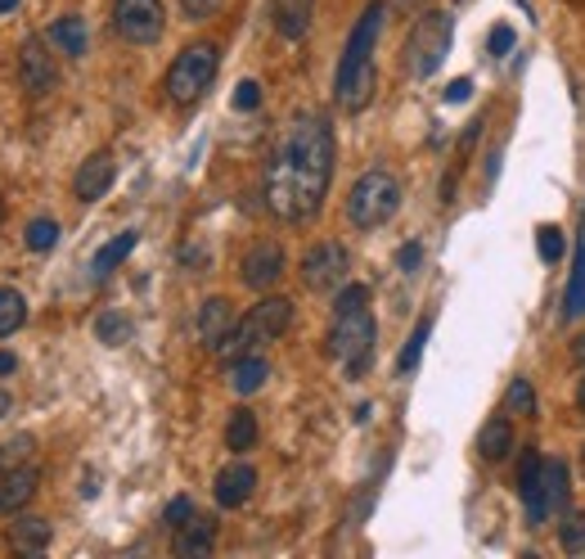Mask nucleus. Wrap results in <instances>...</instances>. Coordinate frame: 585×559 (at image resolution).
I'll use <instances>...</instances> for the list:
<instances>
[{
    "label": "nucleus",
    "mask_w": 585,
    "mask_h": 559,
    "mask_svg": "<svg viewBox=\"0 0 585 559\" xmlns=\"http://www.w3.org/2000/svg\"><path fill=\"white\" fill-rule=\"evenodd\" d=\"M333 158H338V145H333V127L329 118L320 113H298L279 145L266 163V208L271 217L298 226V221H311L320 208H324V195H329V180H333Z\"/></svg>",
    "instance_id": "obj_1"
},
{
    "label": "nucleus",
    "mask_w": 585,
    "mask_h": 559,
    "mask_svg": "<svg viewBox=\"0 0 585 559\" xmlns=\"http://www.w3.org/2000/svg\"><path fill=\"white\" fill-rule=\"evenodd\" d=\"M383 14L387 6L383 0H369L361 10L352 36H347V51L338 59V73H333V96L347 113H361L369 100H374V86H378V73H374V41L383 32Z\"/></svg>",
    "instance_id": "obj_2"
},
{
    "label": "nucleus",
    "mask_w": 585,
    "mask_h": 559,
    "mask_svg": "<svg viewBox=\"0 0 585 559\" xmlns=\"http://www.w3.org/2000/svg\"><path fill=\"white\" fill-rule=\"evenodd\" d=\"M217 68H221V51H217L212 41H194V45H185V51L172 59L167 81H163L167 100H172L176 109L199 105V100L208 96V86L217 81Z\"/></svg>",
    "instance_id": "obj_3"
},
{
    "label": "nucleus",
    "mask_w": 585,
    "mask_h": 559,
    "mask_svg": "<svg viewBox=\"0 0 585 559\" xmlns=\"http://www.w3.org/2000/svg\"><path fill=\"white\" fill-rule=\"evenodd\" d=\"M288 325H292V303L279 298V294H271V298H262L257 307H249V316H243L234 330H230V339L217 348V357H221V361L249 357V352H257L262 343H275V339L288 330Z\"/></svg>",
    "instance_id": "obj_4"
},
{
    "label": "nucleus",
    "mask_w": 585,
    "mask_h": 559,
    "mask_svg": "<svg viewBox=\"0 0 585 559\" xmlns=\"http://www.w3.org/2000/svg\"><path fill=\"white\" fill-rule=\"evenodd\" d=\"M451 36H455V19L451 14H442V10H423L419 19H415V28H410V36H406V51H401V68L410 73V77H432L437 68L446 64V55H451Z\"/></svg>",
    "instance_id": "obj_5"
},
{
    "label": "nucleus",
    "mask_w": 585,
    "mask_h": 559,
    "mask_svg": "<svg viewBox=\"0 0 585 559\" xmlns=\"http://www.w3.org/2000/svg\"><path fill=\"white\" fill-rule=\"evenodd\" d=\"M401 212V180L383 167H369L347 195V217L356 230H378Z\"/></svg>",
    "instance_id": "obj_6"
},
{
    "label": "nucleus",
    "mask_w": 585,
    "mask_h": 559,
    "mask_svg": "<svg viewBox=\"0 0 585 559\" xmlns=\"http://www.w3.org/2000/svg\"><path fill=\"white\" fill-rule=\"evenodd\" d=\"M374 339H378V325L369 307H347V311H333L329 325V357L347 365V375H361L374 357Z\"/></svg>",
    "instance_id": "obj_7"
},
{
    "label": "nucleus",
    "mask_w": 585,
    "mask_h": 559,
    "mask_svg": "<svg viewBox=\"0 0 585 559\" xmlns=\"http://www.w3.org/2000/svg\"><path fill=\"white\" fill-rule=\"evenodd\" d=\"M167 28L163 0H113V32L131 45H154Z\"/></svg>",
    "instance_id": "obj_8"
},
{
    "label": "nucleus",
    "mask_w": 585,
    "mask_h": 559,
    "mask_svg": "<svg viewBox=\"0 0 585 559\" xmlns=\"http://www.w3.org/2000/svg\"><path fill=\"white\" fill-rule=\"evenodd\" d=\"M347 266H352L347 249L333 244V240H324V244L307 249V257H302V285H307L311 294H333V289L347 285Z\"/></svg>",
    "instance_id": "obj_9"
},
{
    "label": "nucleus",
    "mask_w": 585,
    "mask_h": 559,
    "mask_svg": "<svg viewBox=\"0 0 585 559\" xmlns=\"http://www.w3.org/2000/svg\"><path fill=\"white\" fill-rule=\"evenodd\" d=\"M19 81H23V90H27L32 100L51 96L55 81H59V68L51 59V45H45L41 36H23V45H19Z\"/></svg>",
    "instance_id": "obj_10"
},
{
    "label": "nucleus",
    "mask_w": 585,
    "mask_h": 559,
    "mask_svg": "<svg viewBox=\"0 0 585 559\" xmlns=\"http://www.w3.org/2000/svg\"><path fill=\"white\" fill-rule=\"evenodd\" d=\"M279 275H284V249L275 240H257L249 253H243V262H239V280L249 289H257V294L275 289Z\"/></svg>",
    "instance_id": "obj_11"
},
{
    "label": "nucleus",
    "mask_w": 585,
    "mask_h": 559,
    "mask_svg": "<svg viewBox=\"0 0 585 559\" xmlns=\"http://www.w3.org/2000/svg\"><path fill=\"white\" fill-rule=\"evenodd\" d=\"M518 496H522V509H527V524L541 528L550 519V505H545V456L527 451L522 470H518Z\"/></svg>",
    "instance_id": "obj_12"
},
{
    "label": "nucleus",
    "mask_w": 585,
    "mask_h": 559,
    "mask_svg": "<svg viewBox=\"0 0 585 559\" xmlns=\"http://www.w3.org/2000/svg\"><path fill=\"white\" fill-rule=\"evenodd\" d=\"M113 180H118V163H113V154H90L81 167H77V176H73V195L81 199V204H95V199H104L109 190H113Z\"/></svg>",
    "instance_id": "obj_13"
},
{
    "label": "nucleus",
    "mask_w": 585,
    "mask_h": 559,
    "mask_svg": "<svg viewBox=\"0 0 585 559\" xmlns=\"http://www.w3.org/2000/svg\"><path fill=\"white\" fill-rule=\"evenodd\" d=\"M212 487H217V505H221V509H239L243 501L253 496V487H257V470H253L249 460H230L225 470L217 474Z\"/></svg>",
    "instance_id": "obj_14"
},
{
    "label": "nucleus",
    "mask_w": 585,
    "mask_h": 559,
    "mask_svg": "<svg viewBox=\"0 0 585 559\" xmlns=\"http://www.w3.org/2000/svg\"><path fill=\"white\" fill-rule=\"evenodd\" d=\"M234 325H239V316H234L230 298H208V303L199 307V343H203L208 352H217V348L230 339Z\"/></svg>",
    "instance_id": "obj_15"
},
{
    "label": "nucleus",
    "mask_w": 585,
    "mask_h": 559,
    "mask_svg": "<svg viewBox=\"0 0 585 559\" xmlns=\"http://www.w3.org/2000/svg\"><path fill=\"white\" fill-rule=\"evenodd\" d=\"M36 483H41L36 464H19V470L0 474V515H19V509L36 496Z\"/></svg>",
    "instance_id": "obj_16"
},
{
    "label": "nucleus",
    "mask_w": 585,
    "mask_h": 559,
    "mask_svg": "<svg viewBox=\"0 0 585 559\" xmlns=\"http://www.w3.org/2000/svg\"><path fill=\"white\" fill-rule=\"evenodd\" d=\"M311 14H316V0H275V6H271L275 32L284 41H302L311 32Z\"/></svg>",
    "instance_id": "obj_17"
},
{
    "label": "nucleus",
    "mask_w": 585,
    "mask_h": 559,
    "mask_svg": "<svg viewBox=\"0 0 585 559\" xmlns=\"http://www.w3.org/2000/svg\"><path fill=\"white\" fill-rule=\"evenodd\" d=\"M212 546H217V524L203 515H194L185 528H176V541H172V550L180 559H203V555H212Z\"/></svg>",
    "instance_id": "obj_18"
},
{
    "label": "nucleus",
    "mask_w": 585,
    "mask_h": 559,
    "mask_svg": "<svg viewBox=\"0 0 585 559\" xmlns=\"http://www.w3.org/2000/svg\"><path fill=\"white\" fill-rule=\"evenodd\" d=\"M271 380V361L262 357V352H249V357H239V361H230V388L239 393V397H249V393H257L262 384Z\"/></svg>",
    "instance_id": "obj_19"
},
{
    "label": "nucleus",
    "mask_w": 585,
    "mask_h": 559,
    "mask_svg": "<svg viewBox=\"0 0 585 559\" xmlns=\"http://www.w3.org/2000/svg\"><path fill=\"white\" fill-rule=\"evenodd\" d=\"M477 451H482V460H492V464L509 460V451H514V425H509L505 415H496V419H486V425H482Z\"/></svg>",
    "instance_id": "obj_20"
},
{
    "label": "nucleus",
    "mask_w": 585,
    "mask_h": 559,
    "mask_svg": "<svg viewBox=\"0 0 585 559\" xmlns=\"http://www.w3.org/2000/svg\"><path fill=\"white\" fill-rule=\"evenodd\" d=\"M10 546L23 555H41L51 546V519H36V515H14L10 524Z\"/></svg>",
    "instance_id": "obj_21"
},
{
    "label": "nucleus",
    "mask_w": 585,
    "mask_h": 559,
    "mask_svg": "<svg viewBox=\"0 0 585 559\" xmlns=\"http://www.w3.org/2000/svg\"><path fill=\"white\" fill-rule=\"evenodd\" d=\"M135 244H140V235H135V230H122V235H113V240H109L100 253L90 257V275H95V280H109V275H113V271H118V266H122V262L135 253Z\"/></svg>",
    "instance_id": "obj_22"
},
{
    "label": "nucleus",
    "mask_w": 585,
    "mask_h": 559,
    "mask_svg": "<svg viewBox=\"0 0 585 559\" xmlns=\"http://www.w3.org/2000/svg\"><path fill=\"white\" fill-rule=\"evenodd\" d=\"M563 316L567 320L585 316V217H581V235H576V257H572V275H567V294H563Z\"/></svg>",
    "instance_id": "obj_23"
},
{
    "label": "nucleus",
    "mask_w": 585,
    "mask_h": 559,
    "mask_svg": "<svg viewBox=\"0 0 585 559\" xmlns=\"http://www.w3.org/2000/svg\"><path fill=\"white\" fill-rule=\"evenodd\" d=\"M86 19H77V14H64L55 28H51V45H59V55H68V59H81L86 55Z\"/></svg>",
    "instance_id": "obj_24"
},
{
    "label": "nucleus",
    "mask_w": 585,
    "mask_h": 559,
    "mask_svg": "<svg viewBox=\"0 0 585 559\" xmlns=\"http://www.w3.org/2000/svg\"><path fill=\"white\" fill-rule=\"evenodd\" d=\"M225 447L230 451H253L257 447V415L249 406L230 410V425H225Z\"/></svg>",
    "instance_id": "obj_25"
},
{
    "label": "nucleus",
    "mask_w": 585,
    "mask_h": 559,
    "mask_svg": "<svg viewBox=\"0 0 585 559\" xmlns=\"http://www.w3.org/2000/svg\"><path fill=\"white\" fill-rule=\"evenodd\" d=\"M23 320H27V298L19 289H5L0 285V339L23 330Z\"/></svg>",
    "instance_id": "obj_26"
},
{
    "label": "nucleus",
    "mask_w": 585,
    "mask_h": 559,
    "mask_svg": "<svg viewBox=\"0 0 585 559\" xmlns=\"http://www.w3.org/2000/svg\"><path fill=\"white\" fill-rule=\"evenodd\" d=\"M95 339H100V343H109V348H122L126 339H131V320L122 316V311H100V316H95Z\"/></svg>",
    "instance_id": "obj_27"
},
{
    "label": "nucleus",
    "mask_w": 585,
    "mask_h": 559,
    "mask_svg": "<svg viewBox=\"0 0 585 559\" xmlns=\"http://www.w3.org/2000/svg\"><path fill=\"white\" fill-rule=\"evenodd\" d=\"M428 335H432V320L423 316V320L415 325V335L406 339L401 357H397V375H415V365H419V357H423V343H428Z\"/></svg>",
    "instance_id": "obj_28"
},
{
    "label": "nucleus",
    "mask_w": 585,
    "mask_h": 559,
    "mask_svg": "<svg viewBox=\"0 0 585 559\" xmlns=\"http://www.w3.org/2000/svg\"><path fill=\"white\" fill-rule=\"evenodd\" d=\"M545 505H550V515L567 505V464L563 460H545Z\"/></svg>",
    "instance_id": "obj_29"
},
{
    "label": "nucleus",
    "mask_w": 585,
    "mask_h": 559,
    "mask_svg": "<svg viewBox=\"0 0 585 559\" xmlns=\"http://www.w3.org/2000/svg\"><path fill=\"white\" fill-rule=\"evenodd\" d=\"M27 249L32 253H51L55 244H59V221L55 217H36V221H27Z\"/></svg>",
    "instance_id": "obj_30"
},
{
    "label": "nucleus",
    "mask_w": 585,
    "mask_h": 559,
    "mask_svg": "<svg viewBox=\"0 0 585 559\" xmlns=\"http://www.w3.org/2000/svg\"><path fill=\"white\" fill-rule=\"evenodd\" d=\"M32 451H36V438H32V434H19V438H10V442H0V474H5V470H19V464H27Z\"/></svg>",
    "instance_id": "obj_31"
},
{
    "label": "nucleus",
    "mask_w": 585,
    "mask_h": 559,
    "mask_svg": "<svg viewBox=\"0 0 585 559\" xmlns=\"http://www.w3.org/2000/svg\"><path fill=\"white\" fill-rule=\"evenodd\" d=\"M505 410H514V415H531L536 410V388H531V380H514L509 384V393H505Z\"/></svg>",
    "instance_id": "obj_32"
},
{
    "label": "nucleus",
    "mask_w": 585,
    "mask_h": 559,
    "mask_svg": "<svg viewBox=\"0 0 585 559\" xmlns=\"http://www.w3.org/2000/svg\"><path fill=\"white\" fill-rule=\"evenodd\" d=\"M559 546L567 555H585V515H567L559 528Z\"/></svg>",
    "instance_id": "obj_33"
},
{
    "label": "nucleus",
    "mask_w": 585,
    "mask_h": 559,
    "mask_svg": "<svg viewBox=\"0 0 585 559\" xmlns=\"http://www.w3.org/2000/svg\"><path fill=\"white\" fill-rule=\"evenodd\" d=\"M536 249H541V262H563V230L559 226H541V230H536Z\"/></svg>",
    "instance_id": "obj_34"
},
{
    "label": "nucleus",
    "mask_w": 585,
    "mask_h": 559,
    "mask_svg": "<svg viewBox=\"0 0 585 559\" xmlns=\"http://www.w3.org/2000/svg\"><path fill=\"white\" fill-rule=\"evenodd\" d=\"M194 515H199V509H194V501H189V496H172V501H167V509H163V524L176 533V528H185Z\"/></svg>",
    "instance_id": "obj_35"
},
{
    "label": "nucleus",
    "mask_w": 585,
    "mask_h": 559,
    "mask_svg": "<svg viewBox=\"0 0 585 559\" xmlns=\"http://www.w3.org/2000/svg\"><path fill=\"white\" fill-rule=\"evenodd\" d=\"M180 14L203 23V19H217L221 14V0H180Z\"/></svg>",
    "instance_id": "obj_36"
},
{
    "label": "nucleus",
    "mask_w": 585,
    "mask_h": 559,
    "mask_svg": "<svg viewBox=\"0 0 585 559\" xmlns=\"http://www.w3.org/2000/svg\"><path fill=\"white\" fill-rule=\"evenodd\" d=\"M514 41H518V32H514L509 23H496V28H492V41H486V45H492V55H509Z\"/></svg>",
    "instance_id": "obj_37"
},
{
    "label": "nucleus",
    "mask_w": 585,
    "mask_h": 559,
    "mask_svg": "<svg viewBox=\"0 0 585 559\" xmlns=\"http://www.w3.org/2000/svg\"><path fill=\"white\" fill-rule=\"evenodd\" d=\"M257 105H262V86H257V81H239V90H234V109L249 113V109H257Z\"/></svg>",
    "instance_id": "obj_38"
},
{
    "label": "nucleus",
    "mask_w": 585,
    "mask_h": 559,
    "mask_svg": "<svg viewBox=\"0 0 585 559\" xmlns=\"http://www.w3.org/2000/svg\"><path fill=\"white\" fill-rule=\"evenodd\" d=\"M397 266H401L406 275H419V266H423V249H419V244H406V249L397 253Z\"/></svg>",
    "instance_id": "obj_39"
},
{
    "label": "nucleus",
    "mask_w": 585,
    "mask_h": 559,
    "mask_svg": "<svg viewBox=\"0 0 585 559\" xmlns=\"http://www.w3.org/2000/svg\"><path fill=\"white\" fill-rule=\"evenodd\" d=\"M468 90H473V81H468V77L451 81V86H446V105H464V100H468Z\"/></svg>",
    "instance_id": "obj_40"
},
{
    "label": "nucleus",
    "mask_w": 585,
    "mask_h": 559,
    "mask_svg": "<svg viewBox=\"0 0 585 559\" xmlns=\"http://www.w3.org/2000/svg\"><path fill=\"white\" fill-rule=\"evenodd\" d=\"M428 6H432V0H393V10H397V14H423Z\"/></svg>",
    "instance_id": "obj_41"
},
{
    "label": "nucleus",
    "mask_w": 585,
    "mask_h": 559,
    "mask_svg": "<svg viewBox=\"0 0 585 559\" xmlns=\"http://www.w3.org/2000/svg\"><path fill=\"white\" fill-rule=\"evenodd\" d=\"M19 370V357L14 352H0V375H14Z\"/></svg>",
    "instance_id": "obj_42"
},
{
    "label": "nucleus",
    "mask_w": 585,
    "mask_h": 559,
    "mask_svg": "<svg viewBox=\"0 0 585 559\" xmlns=\"http://www.w3.org/2000/svg\"><path fill=\"white\" fill-rule=\"evenodd\" d=\"M10 410H14V397H10V393H5V388H0V419H5V415H10Z\"/></svg>",
    "instance_id": "obj_43"
},
{
    "label": "nucleus",
    "mask_w": 585,
    "mask_h": 559,
    "mask_svg": "<svg viewBox=\"0 0 585 559\" xmlns=\"http://www.w3.org/2000/svg\"><path fill=\"white\" fill-rule=\"evenodd\" d=\"M576 410L585 415V375H581V384H576Z\"/></svg>",
    "instance_id": "obj_44"
},
{
    "label": "nucleus",
    "mask_w": 585,
    "mask_h": 559,
    "mask_svg": "<svg viewBox=\"0 0 585 559\" xmlns=\"http://www.w3.org/2000/svg\"><path fill=\"white\" fill-rule=\"evenodd\" d=\"M572 357H576V361H581V365H585V335H581V339H576V348H572Z\"/></svg>",
    "instance_id": "obj_45"
},
{
    "label": "nucleus",
    "mask_w": 585,
    "mask_h": 559,
    "mask_svg": "<svg viewBox=\"0 0 585 559\" xmlns=\"http://www.w3.org/2000/svg\"><path fill=\"white\" fill-rule=\"evenodd\" d=\"M10 10H19V0H0V14H10Z\"/></svg>",
    "instance_id": "obj_46"
},
{
    "label": "nucleus",
    "mask_w": 585,
    "mask_h": 559,
    "mask_svg": "<svg viewBox=\"0 0 585 559\" xmlns=\"http://www.w3.org/2000/svg\"><path fill=\"white\" fill-rule=\"evenodd\" d=\"M0 221H5V199H0Z\"/></svg>",
    "instance_id": "obj_47"
}]
</instances>
